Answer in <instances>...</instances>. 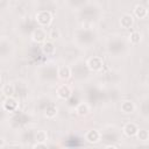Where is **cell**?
Returning a JSON list of instances; mask_svg holds the SVG:
<instances>
[{
	"label": "cell",
	"mask_w": 149,
	"mask_h": 149,
	"mask_svg": "<svg viewBox=\"0 0 149 149\" xmlns=\"http://www.w3.org/2000/svg\"><path fill=\"white\" fill-rule=\"evenodd\" d=\"M56 94H57V97H58L59 99H62V100H68V99L71 98V95H72V90H71V87H70L68 84H62V85H59V86L57 87Z\"/></svg>",
	"instance_id": "cell-7"
},
{
	"label": "cell",
	"mask_w": 149,
	"mask_h": 149,
	"mask_svg": "<svg viewBox=\"0 0 149 149\" xmlns=\"http://www.w3.org/2000/svg\"><path fill=\"white\" fill-rule=\"evenodd\" d=\"M133 13H134L133 16L136 17V19H140V20L146 19L148 16V9H147V7L143 6V5H141V3L135 5V7L133 9Z\"/></svg>",
	"instance_id": "cell-12"
},
{
	"label": "cell",
	"mask_w": 149,
	"mask_h": 149,
	"mask_svg": "<svg viewBox=\"0 0 149 149\" xmlns=\"http://www.w3.org/2000/svg\"><path fill=\"white\" fill-rule=\"evenodd\" d=\"M19 107H20V102L15 97H7L2 101V109L5 112L13 113V112H16Z\"/></svg>",
	"instance_id": "cell-3"
},
{
	"label": "cell",
	"mask_w": 149,
	"mask_h": 149,
	"mask_svg": "<svg viewBox=\"0 0 149 149\" xmlns=\"http://www.w3.org/2000/svg\"><path fill=\"white\" fill-rule=\"evenodd\" d=\"M105 149H118V148L115 146H113V144H108V146L105 147Z\"/></svg>",
	"instance_id": "cell-22"
},
{
	"label": "cell",
	"mask_w": 149,
	"mask_h": 149,
	"mask_svg": "<svg viewBox=\"0 0 149 149\" xmlns=\"http://www.w3.org/2000/svg\"><path fill=\"white\" fill-rule=\"evenodd\" d=\"M85 140L91 144L99 143L101 140V133L98 129H90L85 133Z\"/></svg>",
	"instance_id": "cell-8"
},
{
	"label": "cell",
	"mask_w": 149,
	"mask_h": 149,
	"mask_svg": "<svg viewBox=\"0 0 149 149\" xmlns=\"http://www.w3.org/2000/svg\"><path fill=\"white\" fill-rule=\"evenodd\" d=\"M48 140V133L43 129H40L35 134V142L36 143H47Z\"/></svg>",
	"instance_id": "cell-17"
},
{
	"label": "cell",
	"mask_w": 149,
	"mask_h": 149,
	"mask_svg": "<svg viewBox=\"0 0 149 149\" xmlns=\"http://www.w3.org/2000/svg\"><path fill=\"white\" fill-rule=\"evenodd\" d=\"M136 109V106L135 104L132 101V100H123L121 101V105H120V111L122 114H126V115H129V114H133Z\"/></svg>",
	"instance_id": "cell-9"
},
{
	"label": "cell",
	"mask_w": 149,
	"mask_h": 149,
	"mask_svg": "<svg viewBox=\"0 0 149 149\" xmlns=\"http://www.w3.org/2000/svg\"><path fill=\"white\" fill-rule=\"evenodd\" d=\"M41 50H42L43 55H45V56H52L56 52V45H55V43L52 41H48L47 40L45 42L42 43Z\"/></svg>",
	"instance_id": "cell-11"
},
{
	"label": "cell",
	"mask_w": 149,
	"mask_h": 149,
	"mask_svg": "<svg viewBox=\"0 0 149 149\" xmlns=\"http://www.w3.org/2000/svg\"><path fill=\"white\" fill-rule=\"evenodd\" d=\"M57 114H58V107L56 106V104H54V102L48 104L44 109V116L47 119H54L57 116Z\"/></svg>",
	"instance_id": "cell-13"
},
{
	"label": "cell",
	"mask_w": 149,
	"mask_h": 149,
	"mask_svg": "<svg viewBox=\"0 0 149 149\" xmlns=\"http://www.w3.org/2000/svg\"><path fill=\"white\" fill-rule=\"evenodd\" d=\"M35 21L41 26V27H49L52 21H54V15L50 10L47 9H42L38 10L35 15Z\"/></svg>",
	"instance_id": "cell-1"
},
{
	"label": "cell",
	"mask_w": 149,
	"mask_h": 149,
	"mask_svg": "<svg viewBox=\"0 0 149 149\" xmlns=\"http://www.w3.org/2000/svg\"><path fill=\"white\" fill-rule=\"evenodd\" d=\"M59 35H61L59 30L56 29V28H52V29H50V31H49V34H48V37H50L51 40H56V38L59 37Z\"/></svg>",
	"instance_id": "cell-19"
},
{
	"label": "cell",
	"mask_w": 149,
	"mask_h": 149,
	"mask_svg": "<svg viewBox=\"0 0 149 149\" xmlns=\"http://www.w3.org/2000/svg\"><path fill=\"white\" fill-rule=\"evenodd\" d=\"M136 139L141 142H148L149 140V133L147 129H139L136 134Z\"/></svg>",
	"instance_id": "cell-18"
},
{
	"label": "cell",
	"mask_w": 149,
	"mask_h": 149,
	"mask_svg": "<svg viewBox=\"0 0 149 149\" xmlns=\"http://www.w3.org/2000/svg\"><path fill=\"white\" fill-rule=\"evenodd\" d=\"M139 126L133 122V121H129V122H126L122 127V133L127 136V137H135L136 134H137V130H139Z\"/></svg>",
	"instance_id": "cell-5"
},
{
	"label": "cell",
	"mask_w": 149,
	"mask_h": 149,
	"mask_svg": "<svg viewBox=\"0 0 149 149\" xmlns=\"http://www.w3.org/2000/svg\"><path fill=\"white\" fill-rule=\"evenodd\" d=\"M1 92H2V94L7 98V97H14V93H15V86H14V84L13 83H6V84H3L2 85V87H1Z\"/></svg>",
	"instance_id": "cell-15"
},
{
	"label": "cell",
	"mask_w": 149,
	"mask_h": 149,
	"mask_svg": "<svg viewBox=\"0 0 149 149\" xmlns=\"http://www.w3.org/2000/svg\"><path fill=\"white\" fill-rule=\"evenodd\" d=\"M119 23H120V27H121L122 29H130V28H133V26H134V23H135V19H134L133 14H130V13H125V14L121 15Z\"/></svg>",
	"instance_id": "cell-4"
},
{
	"label": "cell",
	"mask_w": 149,
	"mask_h": 149,
	"mask_svg": "<svg viewBox=\"0 0 149 149\" xmlns=\"http://www.w3.org/2000/svg\"><path fill=\"white\" fill-rule=\"evenodd\" d=\"M1 81H2V78H1V76H0V84H1Z\"/></svg>",
	"instance_id": "cell-24"
},
{
	"label": "cell",
	"mask_w": 149,
	"mask_h": 149,
	"mask_svg": "<svg viewBox=\"0 0 149 149\" xmlns=\"http://www.w3.org/2000/svg\"><path fill=\"white\" fill-rule=\"evenodd\" d=\"M71 74H72V71L69 65H61L57 70V77L63 81H66L68 79H70Z\"/></svg>",
	"instance_id": "cell-10"
},
{
	"label": "cell",
	"mask_w": 149,
	"mask_h": 149,
	"mask_svg": "<svg viewBox=\"0 0 149 149\" xmlns=\"http://www.w3.org/2000/svg\"><path fill=\"white\" fill-rule=\"evenodd\" d=\"M0 3H1V1H0Z\"/></svg>",
	"instance_id": "cell-25"
},
{
	"label": "cell",
	"mask_w": 149,
	"mask_h": 149,
	"mask_svg": "<svg viewBox=\"0 0 149 149\" xmlns=\"http://www.w3.org/2000/svg\"><path fill=\"white\" fill-rule=\"evenodd\" d=\"M86 66L92 72H100L104 69V59L100 56H92L86 61Z\"/></svg>",
	"instance_id": "cell-2"
},
{
	"label": "cell",
	"mask_w": 149,
	"mask_h": 149,
	"mask_svg": "<svg viewBox=\"0 0 149 149\" xmlns=\"http://www.w3.org/2000/svg\"><path fill=\"white\" fill-rule=\"evenodd\" d=\"M5 146H6V140H5V137L0 136V149H1V148H3Z\"/></svg>",
	"instance_id": "cell-21"
},
{
	"label": "cell",
	"mask_w": 149,
	"mask_h": 149,
	"mask_svg": "<svg viewBox=\"0 0 149 149\" xmlns=\"http://www.w3.org/2000/svg\"><path fill=\"white\" fill-rule=\"evenodd\" d=\"M90 112H91V107L87 102H79L76 106V113L79 116H86L90 114Z\"/></svg>",
	"instance_id": "cell-14"
},
{
	"label": "cell",
	"mask_w": 149,
	"mask_h": 149,
	"mask_svg": "<svg viewBox=\"0 0 149 149\" xmlns=\"http://www.w3.org/2000/svg\"><path fill=\"white\" fill-rule=\"evenodd\" d=\"M33 149H48L47 143H35L33 146Z\"/></svg>",
	"instance_id": "cell-20"
},
{
	"label": "cell",
	"mask_w": 149,
	"mask_h": 149,
	"mask_svg": "<svg viewBox=\"0 0 149 149\" xmlns=\"http://www.w3.org/2000/svg\"><path fill=\"white\" fill-rule=\"evenodd\" d=\"M128 41L130 42V44L136 45V44H139V43L142 41V34H141L140 31H137V30L132 31V33L129 34V36H128Z\"/></svg>",
	"instance_id": "cell-16"
},
{
	"label": "cell",
	"mask_w": 149,
	"mask_h": 149,
	"mask_svg": "<svg viewBox=\"0 0 149 149\" xmlns=\"http://www.w3.org/2000/svg\"><path fill=\"white\" fill-rule=\"evenodd\" d=\"M47 36L48 34L44 28H36L33 30L30 37H31V41L35 43H43L47 41Z\"/></svg>",
	"instance_id": "cell-6"
},
{
	"label": "cell",
	"mask_w": 149,
	"mask_h": 149,
	"mask_svg": "<svg viewBox=\"0 0 149 149\" xmlns=\"http://www.w3.org/2000/svg\"><path fill=\"white\" fill-rule=\"evenodd\" d=\"M1 149H10V148H8V147H6V146H5V147H3V148H1Z\"/></svg>",
	"instance_id": "cell-23"
}]
</instances>
